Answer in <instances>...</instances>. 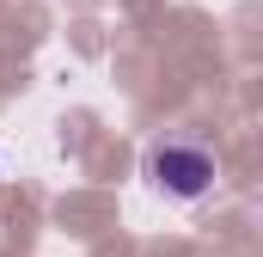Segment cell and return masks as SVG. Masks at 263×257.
<instances>
[{"mask_svg": "<svg viewBox=\"0 0 263 257\" xmlns=\"http://www.w3.org/2000/svg\"><path fill=\"white\" fill-rule=\"evenodd\" d=\"M147 178H153L165 196H202L208 184H214V159H208L202 147L172 141V147H153V153H147Z\"/></svg>", "mask_w": 263, "mask_h": 257, "instance_id": "obj_1", "label": "cell"}]
</instances>
